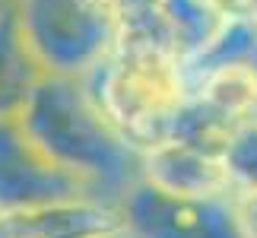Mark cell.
I'll use <instances>...</instances> for the list:
<instances>
[{
  "mask_svg": "<svg viewBox=\"0 0 257 238\" xmlns=\"http://www.w3.org/2000/svg\"><path fill=\"white\" fill-rule=\"evenodd\" d=\"M16 124L48 162L80 178L105 200H117L140 181L143 153L105 121L80 76L45 73L16 114Z\"/></svg>",
  "mask_w": 257,
  "mask_h": 238,
  "instance_id": "cell-1",
  "label": "cell"
},
{
  "mask_svg": "<svg viewBox=\"0 0 257 238\" xmlns=\"http://www.w3.org/2000/svg\"><path fill=\"white\" fill-rule=\"evenodd\" d=\"M105 121L137 153L169 140L172 121L187 98V67L169 48L114 42L89 73L80 76Z\"/></svg>",
  "mask_w": 257,
  "mask_h": 238,
  "instance_id": "cell-2",
  "label": "cell"
},
{
  "mask_svg": "<svg viewBox=\"0 0 257 238\" xmlns=\"http://www.w3.org/2000/svg\"><path fill=\"white\" fill-rule=\"evenodd\" d=\"M16 23L45 73L83 76L114 48V19L89 0H16Z\"/></svg>",
  "mask_w": 257,
  "mask_h": 238,
  "instance_id": "cell-3",
  "label": "cell"
},
{
  "mask_svg": "<svg viewBox=\"0 0 257 238\" xmlns=\"http://www.w3.org/2000/svg\"><path fill=\"white\" fill-rule=\"evenodd\" d=\"M114 203L131 238H241L232 197L187 200L134 181Z\"/></svg>",
  "mask_w": 257,
  "mask_h": 238,
  "instance_id": "cell-4",
  "label": "cell"
},
{
  "mask_svg": "<svg viewBox=\"0 0 257 238\" xmlns=\"http://www.w3.org/2000/svg\"><path fill=\"white\" fill-rule=\"evenodd\" d=\"M67 197H98L64 168L35 150L19 131L16 117L0 121V210L13 206H32L48 200H67Z\"/></svg>",
  "mask_w": 257,
  "mask_h": 238,
  "instance_id": "cell-5",
  "label": "cell"
},
{
  "mask_svg": "<svg viewBox=\"0 0 257 238\" xmlns=\"http://www.w3.org/2000/svg\"><path fill=\"white\" fill-rule=\"evenodd\" d=\"M124 216L105 197H67L0 210V238H117Z\"/></svg>",
  "mask_w": 257,
  "mask_h": 238,
  "instance_id": "cell-6",
  "label": "cell"
},
{
  "mask_svg": "<svg viewBox=\"0 0 257 238\" xmlns=\"http://www.w3.org/2000/svg\"><path fill=\"white\" fill-rule=\"evenodd\" d=\"M140 181L169 197H187V200L232 197L219 156L178 140H162L140 156Z\"/></svg>",
  "mask_w": 257,
  "mask_h": 238,
  "instance_id": "cell-7",
  "label": "cell"
},
{
  "mask_svg": "<svg viewBox=\"0 0 257 238\" xmlns=\"http://www.w3.org/2000/svg\"><path fill=\"white\" fill-rule=\"evenodd\" d=\"M45 76L35 61L32 48L26 45L23 29L16 23V4L0 16V121H13L23 111L29 92Z\"/></svg>",
  "mask_w": 257,
  "mask_h": 238,
  "instance_id": "cell-8",
  "label": "cell"
},
{
  "mask_svg": "<svg viewBox=\"0 0 257 238\" xmlns=\"http://www.w3.org/2000/svg\"><path fill=\"white\" fill-rule=\"evenodd\" d=\"M187 89L235 121L257 114V70L244 61H222L187 70Z\"/></svg>",
  "mask_w": 257,
  "mask_h": 238,
  "instance_id": "cell-9",
  "label": "cell"
},
{
  "mask_svg": "<svg viewBox=\"0 0 257 238\" xmlns=\"http://www.w3.org/2000/svg\"><path fill=\"white\" fill-rule=\"evenodd\" d=\"M159 7L172 51L184 61V67L197 61L229 23L216 0H159Z\"/></svg>",
  "mask_w": 257,
  "mask_h": 238,
  "instance_id": "cell-10",
  "label": "cell"
},
{
  "mask_svg": "<svg viewBox=\"0 0 257 238\" xmlns=\"http://www.w3.org/2000/svg\"><path fill=\"white\" fill-rule=\"evenodd\" d=\"M235 117L222 114L219 108H213L210 102H203L200 95H194L187 89V98L178 108L175 121H172V131H169V140L178 143H187L194 150H203L210 156H219L229 134L235 131Z\"/></svg>",
  "mask_w": 257,
  "mask_h": 238,
  "instance_id": "cell-11",
  "label": "cell"
},
{
  "mask_svg": "<svg viewBox=\"0 0 257 238\" xmlns=\"http://www.w3.org/2000/svg\"><path fill=\"white\" fill-rule=\"evenodd\" d=\"M219 162L225 168L232 194L257 191V114L235 124L219 153Z\"/></svg>",
  "mask_w": 257,
  "mask_h": 238,
  "instance_id": "cell-12",
  "label": "cell"
},
{
  "mask_svg": "<svg viewBox=\"0 0 257 238\" xmlns=\"http://www.w3.org/2000/svg\"><path fill=\"white\" fill-rule=\"evenodd\" d=\"M235 219H238L241 238H257V191L248 194H232Z\"/></svg>",
  "mask_w": 257,
  "mask_h": 238,
  "instance_id": "cell-13",
  "label": "cell"
},
{
  "mask_svg": "<svg viewBox=\"0 0 257 238\" xmlns=\"http://www.w3.org/2000/svg\"><path fill=\"white\" fill-rule=\"evenodd\" d=\"M229 19H251L257 23V0H216Z\"/></svg>",
  "mask_w": 257,
  "mask_h": 238,
  "instance_id": "cell-14",
  "label": "cell"
},
{
  "mask_svg": "<svg viewBox=\"0 0 257 238\" xmlns=\"http://www.w3.org/2000/svg\"><path fill=\"white\" fill-rule=\"evenodd\" d=\"M13 4H16V0H0V16H4V13H7V10L13 7Z\"/></svg>",
  "mask_w": 257,
  "mask_h": 238,
  "instance_id": "cell-15",
  "label": "cell"
},
{
  "mask_svg": "<svg viewBox=\"0 0 257 238\" xmlns=\"http://www.w3.org/2000/svg\"><path fill=\"white\" fill-rule=\"evenodd\" d=\"M117 238H131V235H127V232H124V235H117Z\"/></svg>",
  "mask_w": 257,
  "mask_h": 238,
  "instance_id": "cell-16",
  "label": "cell"
}]
</instances>
